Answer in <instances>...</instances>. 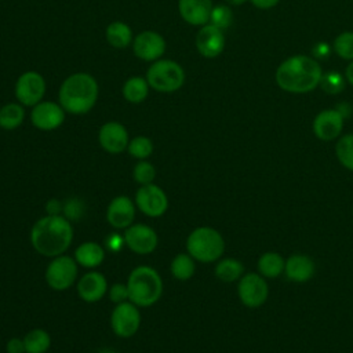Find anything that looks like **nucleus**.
Instances as JSON below:
<instances>
[{"label": "nucleus", "mask_w": 353, "mask_h": 353, "mask_svg": "<svg viewBox=\"0 0 353 353\" xmlns=\"http://www.w3.org/2000/svg\"><path fill=\"white\" fill-rule=\"evenodd\" d=\"M63 208V203H61L58 199H50L46 203V214L47 215H61Z\"/></svg>", "instance_id": "ea45409f"}, {"label": "nucleus", "mask_w": 353, "mask_h": 353, "mask_svg": "<svg viewBox=\"0 0 353 353\" xmlns=\"http://www.w3.org/2000/svg\"><path fill=\"white\" fill-rule=\"evenodd\" d=\"M106 292H108V280L101 272H97V270L87 272L77 281V294L87 303H94L101 301Z\"/></svg>", "instance_id": "6ab92c4d"}, {"label": "nucleus", "mask_w": 353, "mask_h": 353, "mask_svg": "<svg viewBox=\"0 0 353 353\" xmlns=\"http://www.w3.org/2000/svg\"><path fill=\"white\" fill-rule=\"evenodd\" d=\"M25 353H46L51 346V336L43 328H33L23 336Z\"/></svg>", "instance_id": "cd10ccee"}, {"label": "nucleus", "mask_w": 353, "mask_h": 353, "mask_svg": "<svg viewBox=\"0 0 353 353\" xmlns=\"http://www.w3.org/2000/svg\"><path fill=\"white\" fill-rule=\"evenodd\" d=\"M132 52L134 55L145 62H154L163 58L167 43L161 33L156 30H142L132 40Z\"/></svg>", "instance_id": "f8f14e48"}, {"label": "nucleus", "mask_w": 353, "mask_h": 353, "mask_svg": "<svg viewBox=\"0 0 353 353\" xmlns=\"http://www.w3.org/2000/svg\"><path fill=\"white\" fill-rule=\"evenodd\" d=\"M127 152L137 160H146L153 153V142L145 135H138L130 139Z\"/></svg>", "instance_id": "7c9ffc66"}, {"label": "nucleus", "mask_w": 353, "mask_h": 353, "mask_svg": "<svg viewBox=\"0 0 353 353\" xmlns=\"http://www.w3.org/2000/svg\"><path fill=\"white\" fill-rule=\"evenodd\" d=\"M188 254L197 262L212 263L222 258L225 240L222 234L211 226H199L186 239Z\"/></svg>", "instance_id": "39448f33"}, {"label": "nucleus", "mask_w": 353, "mask_h": 353, "mask_svg": "<svg viewBox=\"0 0 353 353\" xmlns=\"http://www.w3.org/2000/svg\"><path fill=\"white\" fill-rule=\"evenodd\" d=\"M345 76H346V80L353 85V61L347 65L346 72H345Z\"/></svg>", "instance_id": "37998d69"}, {"label": "nucleus", "mask_w": 353, "mask_h": 353, "mask_svg": "<svg viewBox=\"0 0 353 353\" xmlns=\"http://www.w3.org/2000/svg\"><path fill=\"white\" fill-rule=\"evenodd\" d=\"M97 353H117V352H114V350L110 349V347H102V349H99Z\"/></svg>", "instance_id": "a18cd8bd"}, {"label": "nucleus", "mask_w": 353, "mask_h": 353, "mask_svg": "<svg viewBox=\"0 0 353 353\" xmlns=\"http://www.w3.org/2000/svg\"><path fill=\"white\" fill-rule=\"evenodd\" d=\"M321 76V68L314 58L294 55L279 65L276 70V83L283 91L305 94L313 91L320 84Z\"/></svg>", "instance_id": "f03ea898"}, {"label": "nucleus", "mask_w": 353, "mask_h": 353, "mask_svg": "<svg viewBox=\"0 0 353 353\" xmlns=\"http://www.w3.org/2000/svg\"><path fill=\"white\" fill-rule=\"evenodd\" d=\"M212 0H178L181 18L192 26H203L210 22Z\"/></svg>", "instance_id": "aec40b11"}, {"label": "nucleus", "mask_w": 353, "mask_h": 353, "mask_svg": "<svg viewBox=\"0 0 353 353\" xmlns=\"http://www.w3.org/2000/svg\"><path fill=\"white\" fill-rule=\"evenodd\" d=\"M171 273L176 280L186 281L193 277L196 270V261L186 252H181L174 256L171 262Z\"/></svg>", "instance_id": "c85d7f7f"}, {"label": "nucleus", "mask_w": 353, "mask_h": 353, "mask_svg": "<svg viewBox=\"0 0 353 353\" xmlns=\"http://www.w3.org/2000/svg\"><path fill=\"white\" fill-rule=\"evenodd\" d=\"M105 39L109 43V46H112L113 48L123 50L132 44L134 34L128 23L123 21H113L106 26Z\"/></svg>", "instance_id": "5701e85b"}, {"label": "nucleus", "mask_w": 353, "mask_h": 353, "mask_svg": "<svg viewBox=\"0 0 353 353\" xmlns=\"http://www.w3.org/2000/svg\"><path fill=\"white\" fill-rule=\"evenodd\" d=\"M152 90L163 94H171L185 84V70L174 59L160 58L150 63L145 74Z\"/></svg>", "instance_id": "423d86ee"}, {"label": "nucleus", "mask_w": 353, "mask_h": 353, "mask_svg": "<svg viewBox=\"0 0 353 353\" xmlns=\"http://www.w3.org/2000/svg\"><path fill=\"white\" fill-rule=\"evenodd\" d=\"M313 52H314L316 57L324 58V57H327L328 52H330V46H328L327 43H317L316 47H314V50H313Z\"/></svg>", "instance_id": "79ce46f5"}, {"label": "nucleus", "mask_w": 353, "mask_h": 353, "mask_svg": "<svg viewBox=\"0 0 353 353\" xmlns=\"http://www.w3.org/2000/svg\"><path fill=\"white\" fill-rule=\"evenodd\" d=\"M316 273L314 261L306 254H292L285 259L284 274L294 283H306Z\"/></svg>", "instance_id": "412c9836"}, {"label": "nucleus", "mask_w": 353, "mask_h": 353, "mask_svg": "<svg viewBox=\"0 0 353 353\" xmlns=\"http://www.w3.org/2000/svg\"><path fill=\"white\" fill-rule=\"evenodd\" d=\"M132 176H134V181L139 185L153 183L156 178V168L152 163L146 160H138V163L134 165Z\"/></svg>", "instance_id": "2f4dec72"}, {"label": "nucleus", "mask_w": 353, "mask_h": 353, "mask_svg": "<svg viewBox=\"0 0 353 353\" xmlns=\"http://www.w3.org/2000/svg\"><path fill=\"white\" fill-rule=\"evenodd\" d=\"M73 241V226L63 215H46L37 219L30 229L33 248L48 258L62 255Z\"/></svg>", "instance_id": "f257e3e1"}, {"label": "nucleus", "mask_w": 353, "mask_h": 353, "mask_svg": "<svg viewBox=\"0 0 353 353\" xmlns=\"http://www.w3.org/2000/svg\"><path fill=\"white\" fill-rule=\"evenodd\" d=\"M137 208L149 218H159L165 214L168 208V197L165 192L154 185H141L135 192Z\"/></svg>", "instance_id": "9b49d317"}, {"label": "nucleus", "mask_w": 353, "mask_h": 353, "mask_svg": "<svg viewBox=\"0 0 353 353\" xmlns=\"http://www.w3.org/2000/svg\"><path fill=\"white\" fill-rule=\"evenodd\" d=\"M46 80L41 73L36 70H26L19 74L14 85V95L17 102L25 108H33L43 101L46 95Z\"/></svg>", "instance_id": "6e6552de"}, {"label": "nucleus", "mask_w": 353, "mask_h": 353, "mask_svg": "<svg viewBox=\"0 0 353 353\" xmlns=\"http://www.w3.org/2000/svg\"><path fill=\"white\" fill-rule=\"evenodd\" d=\"M79 268L74 258L68 255H58L51 259L46 269V281L55 291H65L70 288L77 279Z\"/></svg>", "instance_id": "0eeeda50"}, {"label": "nucleus", "mask_w": 353, "mask_h": 353, "mask_svg": "<svg viewBox=\"0 0 353 353\" xmlns=\"http://www.w3.org/2000/svg\"><path fill=\"white\" fill-rule=\"evenodd\" d=\"M6 350L7 353H25V343H23V338H11L8 339L7 345H6Z\"/></svg>", "instance_id": "58836bf2"}, {"label": "nucleus", "mask_w": 353, "mask_h": 353, "mask_svg": "<svg viewBox=\"0 0 353 353\" xmlns=\"http://www.w3.org/2000/svg\"><path fill=\"white\" fill-rule=\"evenodd\" d=\"M225 34L223 30L211 25L205 23L200 26L196 34V48L199 54L204 58H216L225 50Z\"/></svg>", "instance_id": "dca6fc26"}, {"label": "nucleus", "mask_w": 353, "mask_h": 353, "mask_svg": "<svg viewBox=\"0 0 353 353\" xmlns=\"http://www.w3.org/2000/svg\"><path fill=\"white\" fill-rule=\"evenodd\" d=\"M25 106L19 102H8L0 108V128L12 131L25 121Z\"/></svg>", "instance_id": "bb28decb"}, {"label": "nucleus", "mask_w": 353, "mask_h": 353, "mask_svg": "<svg viewBox=\"0 0 353 353\" xmlns=\"http://www.w3.org/2000/svg\"><path fill=\"white\" fill-rule=\"evenodd\" d=\"M334 51L342 59L353 61V32H343L334 40Z\"/></svg>", "instance_id": "72a5a7b5"}, {"label": "nucleus", "mask_w": 353, "mask_h": 353, "mask_svg": "<svg viewBox=\"0 0 353 353\" xmlns=\"http://www.w3.org/2000/svg\"><path fill=\"white\" fill-rule=\"evenodd\" d=\"M66 112L54 101H41L30 110V123L40 131H54L65 121Z\"/></svg>", "instance_id": "ddd939ff"}, {"label": "nucleus", "mask_w": 353, "mask_h": 353, "mask_svg": "<svg viewBox=\"0 0 353 353\" xmlns=\"http://www.w3.org/2000/svg\"><path fill=\"white\" fill-rule=\"evenodd\" d=\"M125 241H124V236L119 234V233H110L105 241H103V247L105 250H109L112 252H117L124 247Z\"/></svg>", "instance_id": "4c0bfd02"}, {"label": "nucleus", "mask_w": 353, "mask_h": 353, "mask_svg": "<svg viewBox=\"0 0 353 353\" xmlns=\"http://www.w3.org/2000/svg\"><path fill=\"white\" fill-rule=\"evenodd\" d=\"M229 4H232V6H241V4H244L247 0H226Z\"/></svg>", "instance_id": "c03bdc74"}, {"label": "nucleus", "mask_w": 353, "mask_h": 353, "mask_svg": "<svg viewBox=\"0 0 353 353\" xmlns=\"http://www.w3.org/2000/svg\"><path fill=\"white\" fill-rule=\"evenodd\" d=\"M320 87L323 88V91H325L328 94H338L343 90L345 81H343V77L339 73L331 72V73H327V74L321 76Z\"/></svg>", "instance_id": "f704fd0d"}, {"label": "nucleus", "mask_w": 353, "mask_h": 353, "mask_svg": "<svg viewBox=\"0 0 353 353\" xmlns=\"http://www.w3.org/2000/svg\"><path fill=\"white\" fill-rule=\"evenodd\" d=\"M124 241L132 252L148 255L157 248L159 237L150 226L145 223H132L124 230Z\"/></svg>", "instance_id": "4468645a"}, {"label": "nucleus", "mask_w": 353, "mask_h": 353, "mask_svg": "<svg viewBox=\"0 0 353 353\" xmlns=\"http://www.w3.org/2000/svg\"><path fill=\"white\" fill-rule=\"evenodd\" d=\"M98 95L97 79L87 72H76L62 81L58 90V102L66 113L80 116L95 106Z\"/></svg>", "instance_id": "7ed1b4c3"}, {"label": "nucleus", "mask_w": 353, "mask_h": 353, "mask_svg": "<svg viewBox=\"0 0 353 353\" xmlns=\"http://www.w3.org/2000/svg\"><path fill=\"white\" fill-rule=\"evenodd\" d=\"M137 212L135 203L127 196H116L108 204L106 221L114 229H127L134 223Z\"/></svg>", "instance_id": "f3484780"}, {"label": "nucleus", "mask_w": 353, "mask_h": 353, "mask_svg": "<svg viewBox=\"0 0 353 353\" xmlns=\"http://www.w3.org/2000/svg\"><path fill=\"white\" fill-rule=\"evenodd\" d=\"M232 22H233V12H232L230 7H228L225 4H218V6L212 7L208 23L223 30V29L229 28L232 25Z\"/></svg>", "instance_id": "473e14b6"}, {"label": "nucleus", "mask_w": 353, "mask_h": 353, "mask_svg": "<svg viewBox=\"0 0 353 353\" xmlns=\"http://www.w3.org/2000/svg\"><path fill=\"white\" fill-rule=\"evenodd\" d=\"M335 154L342 167L353 171V134L342 135L335 146Z\"/></svg>", "instance_id": "c756f323"}, {"label": "nucleus", "mask_w": 353, "mask_h": 353, "mask_svg": "<svg viewBox=\"0 0 353 353\" xmlns=\"http://www.w3.org/2000/svg\"><path fill=\"white\" fill-rule=\"evenodd\" d=\"M127 288L128 301L138 307H149L160 299L163 294V280L154 268L139 265L128 274Z\"/></svg>", "instance_id": "20e7f679"}, {"label": "nucleus", "mask_w": 353, "mask_h": 353, "mask_svg": "<svg viewBox=\"0 0 353 353\" xmlns=\"http://www.w3.org/2000/svg\"><path fill=\"white\" fill-rule=\"evenodd\" d=\"M237 295L240 302L250 309L261 307L269 296V285L259 273H244L237 283Z\"/></svg>", "instance_id": "1a4fd4ad"}, {"label": "nucleus", "mask_w": 353, "mask_h": 353, "mask_svg": "<svg viewBox=\"0 0 353 353\" xmlns=\"http://www.w3.org/2000/svg\"><path fill=\"white\" fill-rule=\"evenodd\" d=\"M108 294H109V299H110L114 305L128 301V288H127V284L116 283V284H113V285L108 290Z\"/></svg>", "instance_id": "e433bc0d"}, {"label": "nucleus", "mask_w": 353, "mask_h": 353, "mask_svg": "<svg viewBox=\"0 0 353 353\" xmlns=\"http://www.w3.org/2000/svg\"><path fill=\"white\" fill-rule=\"evenodd\" d=\"M215 277L222 283L239 281L244 274V265L237 258H221L215 265Z\"/></svg>", "instance_id": "a878e982"}, {"label": "nucleus", "mask_w": 353, "mask_h": 353, "mask_svg": "<svg viewBox=\"0 0 353 353\" xmlns=\"http://www.w3.org/2000/svg\"><path fill=\"white\" fill-rule=\"evenodd\" d=\"M251 4L256 8H261V10H268V8H272L274 6H277V3L280 0H250Z\"/></svg>", "instance_id": "a19ab883"}, {"label": "nucleus", "mask_w": 353, "mask_h": 353, "mask_svg": "<svg viewBox=\"0 0 353 353\" xmlns=\"http://www.w3.org/2000/svg\"><path fill=\"white\" fill-rule=\"evenodd\" d=\"M150 85L143 76L128 77L121 87L123 98L130 103H142L149 95Z\"/></svg>", "instance_id": "b1692460"}, {"label": "nucleus", "mask_w": 353, "mask_h": 353, "mask_svg": "<svg viewBox=\"0 0 353 353\" xmlns=\"http://www.w3.org/2000/svg\"><path fill=\"white\" fill-rule=\"evenodd\" d=\"M73 258L77 262V265L83 268H98L105 259V247L95 241H85L74 250Z\"/></svg>", "instance_id": "4be33fe9"}, {"label": "nucleus", "mask_w": 353, "mask_h": 353, "mask_svg": "<svg viewBox=\"0 0 353 353\" xmlns=\"http://www.w3.org/2000/svg\"><path fill=\"white\" fill-rule=\"evenodd\" d=\"M98 142L101 148L110 154L123 153L127 150L130 142L128 131L119 121H106L98 131Z\"/></svg>", "instance_id": "2eb2a0df"}, {"label": "nucleus", "mask_w": 353, "mask_h": 353, "mask_svg": "<svg viewBox=\"0 0 353 353\" xmlns=\"http://www.w3.org/2000/svg\"><path fill=\"white\" fill-rule=\"evenodd\" d=\"M62 214L65 218H68L69 221H77L83 216L84 214V203L77 199V197H72L68 199L63 203V208H62Z\"/></svg>", "instance_id": "c9c22d12"}, {"label": "nucleus", "mask_w": 353, "mask_h": 353, "mask_svg": "<svg viewBox=\"0 0 353 353\" xmlns=\"http://www.w3.org/2000/svg\"><path fill=\"white\" fill-rule=\"evenodd\" d=\"M141 325L139 307L131 301L117 303L110 314L112 331L120 338H130L137 334Z\"/></svg>", "instance_id": "9d476101"}, {"label": "nucleus", "mask_w": 353, "mask_h": 353, "mask_svg": "<svg viewBox=\"0 0 353 353\" xmlns=\"http://www.w3.org/2000/svg\"><path fill=\"white\" fill-rule=\"evenodd\" d=\"M256 268L265 279H274L284 273L285 258L276 251H266L258 258Z\"/></svg>", "instance_id": "393cba45"}, {"label": "nucleus", "mask_w": 353, "mask_h": 353, "mask_svg": "<svg viewBox=\"0 0 353 353\" xmlns=\"http://www.w3.org/2000/svg\"><path fill=\"white\" fill-rule=\"evenodd\" d=\"M345 117L338 109H324L313 120V132L320 141H332L338 138L343 128Z\"/></svg>", "instance_id": "a211bd4d"}]
</instances>
